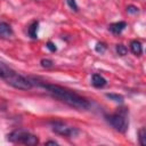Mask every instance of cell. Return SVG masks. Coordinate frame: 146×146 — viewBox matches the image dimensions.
Masks as SVG:
<instances>
[{"mask_svg":"<svg viewBox=\"0 0 146 146\" xmlns=\"http://www.w3.org/2000/svg\"><path fill=\"white\" fill-rule=\"evenodd\" d=\"M51 129L54 132L60 135V136H65V137H75L79 133V130L72 127H68L67 124H65L62 121H51Z\"/></svg>","mask_w":146,"mask_h":146,"instance_id":"cell-5","label":"cell"},{"mask_svg":"<svg viewBox=\"0 0 146 146\" xmlns=\"http://www.w3.org/2000/svg\"><path fill=\"white\" fill-rule=\"evenodd\" d=\"M46 145H58V143L55 141V140H48V141L46 143Z\"/></svg>","mask_w":146,"mask_h":146,"instance_id":"cell-20","label":"cell"},{"mask_svg":"<svg viewBox=\"0 0 146 146\" xmlns=\"http://www.w3.org/2000/svg\"><path fill=\"white\" fill-rule=\"evenodd\" d=\"M95 49H96V51H97V52L103 54V52H105V50H106V44H105V43H103V42H97V44H96Z\"/></svg>","mask_w":146,"mask_h":146,"instance_id":"cell-15","label":"cell"},{"mask_svg":"<svg viewBox=\"0 0 146 146\" xmlns=\"http://www.w3.org/2000/svg\"><path fill=\"white\" fill-rule=\"evenodd\" d=\"M46 46H47V48H48V49H49L51 52H55V51L57 50V47H56V46H55V43H52L51 41H48Z\"/></svg>","mask_w":146,"mask_h":146,"instance_id":"cell-19","label":"cell"},{"mask_svg":"<svg viewBox=\"0 0 146 146\" xmlns=\"http://www.w3.org/2000/svg\"><path fill=\"white\" fill-rule=\"evenodd\" d=\"M40 86L42 88H44L47 91H49L51 95H54L56 98L62 100L63 103L74 107L76 110H87L90 106L89 102L86 98H83V97L79 96L78 94L70 91L60 86L50 84V83H40Z\"/></svg>","mask_w":146,"mask_h":146,"instance_id":"cell-1","label":"cell"},{"mask_svg":"<svg viewBox=\"0 0 146 146\" xmlns=\"http://www.w3.org/2000/svg\"><path fill=\"white\" fill-rule=\"evenodd\" d=\"M116 52H117V55H120V56H124V55H127V52H128V49H127V47L125 46H123V44H116Z\"/></svg>","mask_w":146,"mask_h":146,"instance_id":"cell-14","label":"cell"},{"mask_svg":"<svg viewBox=\"0 0 146 146\" xmlns=\"http://www.w3.org/2000/svg\"><path fill=\"white\" fill-rule=\"evenodd\" d=\"M14 34L11 26L6 22H0V38L8 39Z\"/></svg>","mask_w":146,"mask_h":146,"instance_id":"cell-6","label":"cell"},{"mask_svg":"<svg viewBox=\"0 0 146 146\" xmlns=\"http://www.w3.org/2000/svg\"><path fill=\"white\" fill-rule=\"evenodd\" d=\"M106 97L110 98L111 100L115 102V103H122L123 102V96H121L119 94H106Z\"/></svg>","mask_w":146,"mask_h":146,"instance_id":"cell-13","label":"cell"},{"mask_svg":"<svg viewBox=\"0 0 146 146\" xmlns=\"http://www.w3.org/2000/svg\"><path fill=\"white\" fill-rule=\"evenodd\" d=\"M66 2H67V5H68V7H70L71 9H73L74 11H78V9H79V7H78V5H76V2H75V0H66Z\"/></svg>","mask_w":146,"mask_h":146,"instance_id":"cell-17","label":"cell"},{"mask_svg":"<svg viewBox=\"0 0 146 146\" xmlns=\"http://www.w3.org/2000/svg\"><path fill=\"white\" fill-rule=\"evenodd\" d=\"M91 84H92L95 88H103V87H105V86L107 84V81H106L100 74L95 73V74H92V76H91Z\"/></svg>","mask_w":146,"mask_h":146,"instance_id":"cell-7","label":"cell"},{"mask_svg":"<svg viewBox=\"0 0 146 146\" xmlns=\"http://www.w3.org/2000/svg\"><path fill=\"white\" fill-rule=\"evenodd\" d=\"M130 49H131V51H132L136 56H139V55L143 54V47H141V43H140L139 41H137V40L131 41V43H130Z\"/></svg>","mask_w":146,"mask_h":146,"instance_id":"cell-10","label":"cell"},{"mask_svg":"<svg viewBox=\"0 0 146 146\" xmlns=\"http://www.w3.org/2000/svg\"><path fill=\"white\" fill-rule=\"evenodd\" d=\"M107 121L119 132H125L128 129V119H127V111L125 110H121L117 113L108 115Z\"/></svg>","mask_w":146,"mask_h":146,"instance_id":"cell-3","label":"cell"},{"mask_svg":"<svg viewBox=\"0 0 146 146\" xmlns=\"http://www.w3.org/2000/svg\"><path fill=\"white\" fill-rule=\"evenodd\" d=\"M40 63H41V66H42V67H47V68H48V67H51L52 64H54L52 60H50V59H41Z\"/></svg>","mask_w":146,"mask_h":146,"instance_id":"cell-18","label":"cell"},{"mask_svg":"<svg viewBox=\"0 0 146 146\" xmlns=\"http://www.w3.org/2000/svg\"><path fill=\"white\" fill-rule=\"evenodd\" d=\"M138 139H139V144L141 146L146 145V129L145 128H140L138 131Z\"/></svg>","mask_w":146,"mask_h":146,"instance_id":"cell-12","label":"cell"},{"mask_svg":"<svg viewBox=\"0 0 146 146\" xmlns=\"http://www.w3.org/2000/svg\"><path fill=\"white\" fill-rule=\"evenodd\" d=\"M7 139L11 143H22L24 145H30V146L36 145L39 143V139L36 136H34L27 131H24V130H15V131L10 132L8 135Z\"/></svg>","mask_w":146,"mask_h":146,"instance_id":"cell-2","label":"cell"},{"mask_svg":"<svg viewBox=\"0 0 146 146\" xmlns=\"http://www.w3.org/2000/svg\"><path fill=\"white\" fill-rule=\"evenodd\" d=\"M127 11H128L129 14H138L139 9H138V7H136V6H133V5H129V6L127 7Z\"/></svg>","mask_w":146,"mask_h":146,"instance_id":"cell-16","label":"cell"},{"mask_svg":"<svg viewBox=\"0 0 146 146\" xmlns=\"http://www.w3.org/2000/svg\"><path fill=\"white\" fill-rule=\"evenodd\" d=\"M14 73V71L11 68H9L7 65H5L3 63H0V78L2 80H7L11 74Z\"/></svg>","mask_w":146,"mask_h":146,"instance_id":"cell-9","label":"cell"},{"mask_svg":"<svg viewBox=\"0 0 146 146\" xmlns=\"http://www.w3.org/2000/svg\"><path fill=\"white\" fill-rule=\"evenodd\" d=\"M6 82L8 84H10L11 87L16 88V89H21V90H30L32 88V82L26 79L25 76L16 73L14 71V73L6 80Z\"/></svg>","mask_w":146,"mask_h":146,"instance_id":"cell-4","label":"cell"},{"mask_svg":"<svg viewBox=\"0 0 146 146\" xmlns=\"http://www.w3.org/2000/svg\"><path fill=\"white\" fill-rule=\"evenodd\" d=\"M125 27H127V23L125 22H116V23H112L108 26V30L114 34H120Z\"/></svg>","mask_w":146,"mask_h":146,"instance_id":"cell-8","label":"cell"},{"mask_svg":"<svg viewBox=\"0 0 146 146\" xmlns=\"http://www.w3.org/2000/svg\"><path fill=\"white\" fill-rule=\"evenodd\" d=\"M38 26H39V22H33L30 26H29V29H27V33H29V35L32 38V39H36L38 38Z\"/></svg>","mask_w":146,"mask_h":146,"instance_id":"cell-11","label":"cell"}]
</instances>
